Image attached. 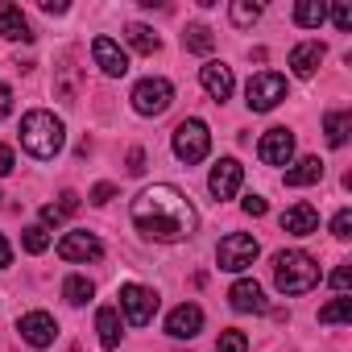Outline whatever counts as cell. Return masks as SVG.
<instances>
[{"label": "cell", "mask_w": 352, "mask_h": 352, "mask_svg": "<svg viewBox=\"0 0 352 352\" xmlns=\"http://www.w3.org/2000/svg\"><path fill=\"white\" fill-rule=\"evenodd\" d=\"M133 224H137L141 236L170 245V241H187L199 228V212L179 187L153 183L133 199Z\"/></svg>", "instance_id": "6da1fadb"}, {"label": "cell", "mask_w": 352, "mask_h": 352, "mask_svg": "<svg viewBox=\"0 0 352 352\" xmlns=\"http://www.w3.org/2000/svg\"><path fill=\"white\" fill-rule=\"evenodd\" d=\"M21 145L34 153V157H54L63 145H67V129H63V120L54 116V112H46V108H34V112H25V120H21Z\"/></svg>", "instance_id": "7a4b0ae2"}, {"label": "cell", "mask_w": 352, "mask_h": 352, "mask_svg": "<svg viewBox=\"0 0 352 352\" xmlns=\"http://www.w3.org/2000/svg\"><path fill=\"white\" fill-rule=\"evenodd\" d=\"M274 286L282 294H311L319 286V265L311 253L302 249H290V253H278L274 257Z\"/></svg>", "instance_id": "3957f363"}, {"label": "cell", "mask_w": 352, "mask_h": 352, "mask_svg": "<svg viewBox=\"0 0 352 352\" xmlns=\"http://www.w3.org/2000/svg\"><path fill=\"white\" fill-rule=\"evenodd\" d=\"M208 149H212V133H208L204 120L191 116V120H183L179 129H174V157H179V162L195 166V162L208 157Z\"/></svg>", "instance_id": "277c9868"}, {"label": "cell", "mask_w": 352, "mask_h": 352, "mask_svg": "<svg viewBox=\"0 0 352 352\" xmlns=\"http://www.w3.org/2000/svg\"><path fill=\"white\" fill-rule=\"evenodd\" d=\"M257 253H261V245H257L249 232H228V236L220 241V249H216V261H220V270L241 274V270H249V265L257 261Z\"/></svg>", "instance_id": "5b68a950"}, {"label": "cell", "mask_w": 352, "mask_h": 352, "mask_svg": "<svg viewBox=\"0 0 352 352\" xmlns=\"http://www.w3.org/2000/svg\"><path fill=\"white\" fill-rule=\"evenodd\" d=\"M116 298H120L116 311H124V319H129L133 327H145V323L153 319V311H157V290H149V286H141V282H124Z\"/></svg>", "instance_id": "8992f818"}, {"label": "cell", "mask_w": 352, "mask_h": 352, "mask_svg": "<svg viewBox=\"0 0 352 352\" xmlns=\"http://www.w3.org/2000/svg\"><path fill=\"white\" fill-rule=\"evenodd\" d=\"M282 100H286V79L274 75V71L253 75L249 87H245V104H249V112H270V108H278Z\"/></svg>", "instance_id": "52a82bcc"}, {"label": "cell", "mask_w": 352, "mask_h": 352, "mask_svg": "<svg viewBox=\"0 0 352 352\" xmlns=\"http://www.w3.org/2000/svg\"><path fill=\"white\" fill-rule=\"evenodd\" d=\"M170 104H174L170 79H141V83L133 87V108H137L141 116H162Z\"/></svg>", "instance_id": "ba28073f"}, {"label": "cell", "mask_w": 352, "mask_h": 352, "mask_svg": "<svg viewBox=\"0 0 352 352\" xmlns=\"http://www.w3.org/2000/svg\"><path fill=\"white\" fill-rule=\"evenodd\" d=\"M241 183H245V166H241L236 157H220V162L212 166V174H208V191H212L216 199H232V195L241 191Z\"/></svg>", "instance_id": "9c48e42d"}, {"label": "cell", "mask_w": 352, "mask_h": 352, "mask_svg": "<svg viewBox=\"0 0 352 352\" xmlns=\"http://www.w3.org/2000/svg\"><path fill=\"white\" fill-rule=\"evenodd\" d=\"M257 157L265 162V166H290V157H294V133L290 129H270L265 137H261V145H257Z\"/></svg>", "instance_id": "30bf717a"}, {"label": "cell", "mask_w": 352, "mask_h": 352, "mask_svg": "<svg viewBox=\"0 0 352 352\" xmlns=\"http://www.w3.org/2000/svg\"><path fill=\"white\" fill-rule=\"evenodd\" d=\"M17 331H21L25 344H34V348H50L54 336H58V323H54V315H46V311H30V315L17 319Z\"/></svg>", "instance_id": "8fae6325"}, {"label": "cell", "mask_w": 352, "mask_h": 352, "mask_svg": "<svg viewBox=\"0 0 352 352\" xmlns=\"http://www.w3.org/2000/svg\"><path fill=\"white\" fill-rule=\"evenodd\" d=\"M199 331H204V311L195 302H183L166 315V336H174V340H195Z\"/></svg>", "instance_id": "7c38bea8"}, {"label": "cell", "mask_w": 352, "mask_h": 352, "mask_svg": "<svg viewBox=\"0 0 352 352\" xmlns=\"http://www.w3.org/2000/svg\"><path fill=\"white\" fill-rule=\"evenodd\" d=\"M91 58H96V67H100L104 75H112V79H120V75L129 71V54H124L120 42H112L108 34H100V38L91 42Z\"/></svg>", "instance_id": "4fadbf2b"}, {"label": "cell", "mask_w": 352, "mask_h": 352, "mask_svg": "<svg viewBox=\"0 0 352 352\" xmlns=\"http://www.w3.org/2000/svg\"><path fill=\"white\" fill-rule=\"evenodd\" d=\"M58 257L63 261H100L104 257V245L91 232H67L58 241Z\"/></svg>", "instance_id": "5bb4252c"}, {"label": "cell", "mask_w": 352, "mask_h": 352, "mask_svg": "<svg viewBox=\"0 0 352 352\" xmlns=\"http://www.w3.org/2000/svg\"><path fill=\"white\" fill-rule=\"evenodd\" d=\"M199 83H204V91L216 100V104H224L228 96H232V67H224V63H208L204 71H199Z\"/></svg>", "instance_id": "9a60e30c"}, {"label": "cell", "mask_w": 352, "mask_h": 352, "mask_svg": "<svg viewBox=\"0 0 352 352\" xmlns=\"http://www.w3.org/2000/svg\"><path fill=\"white\" fill-rule=\"evenodd\" d=\"M282 232H290V236H311V232H319V212H315L311 204L286 208V212H282Z\"/></svg>", "instance_id": "2e32d148"}, {"label": "cell", "mask_w": 352, "mask_h": 352, "mask_svg": "<svg viewBox=\"0 0 352 352\" xmlns=\"http://www.w3.org/2000/svg\"><path fill=\"white\" fill-rule=\"evenodd\" d=\"M323 46L319 42H298L294 50H290V71L298 75V79H311L315 71H319V63H323Z\"/></svg>", "instance_id": "e0dca14e"}, {"label": "cell", "mask_w": 352, "mask_h": 352, "mask_svg": "<svg viewBox=\"0 0 352 352\" xmlns=\"http://www.w3.org/2000/svg\"><path fill=\"white\" fill-rule=\"evenodd\" d=\"M0 38H9V42H34V30H30L25 13L17 5H0Z\"/></svg>", "instance_id": "ac0fdd59"}, {"label": "cell", "mask_w": 352, "mask_h": 352, "mask_svg": "<svg viewBox=\"0 0 352 352\" xmlns=\"http://www.w3.org/2000/svg\"><path fill=\"white\" fill-rule=\"evenodd\" d=\"M228 302H232V311H265V294H261V286L253 278H241L228 290Z\"/></svg>", "instance_id": "d6986e66"}, {"label": "cell", "mask_w": 352, "mask_h": 352, "mask_svg": "<svg viewBox=\"0 0 352 352\" xmlns=\"http://www.w3.org/2000/svg\"><path fill=\"white\" fill-rule=\"evenodd\" d=\"M96 331H100V344H104V348H116L120 336H124V331H120V311H116V307H100V311H96Z\"/></svg>", "instance_id": "ffe728a7"}, {"label": "cell", "mask_w": 352, "mask_h": 352, "mask_svg": "<svg viewBox=\"0 0 352 352\" xmlns=\"http://www.w3.org/2000/svg\"><path fill=\"white\" fill-rule=\"evenodd\" d=\"M319 179H323V162H319V157H302L298 166L286 170V187H311V183H319Z\"/></svg>", "instance_id": "44dd1931"}, {"label": "cell", "mask_w": 352, "mask_h": 352, "mask_svg": "<svg viewBox=\"0 0 352 352\" xmlns=\"http://www.w3.org/2000/svg\"><path fill=\"white\" fill-rule=\"evenodd\" d=\"M323 21H327V5H323V0H298V5H294V25L319 30Z\"/></svg>", "instance_id": "7402d4cb"}, {"label": "cell", "mask_w": 352, "mask_h": 352, "mask_svg": "<svg viewBox=\"0 0 352 352\" xmlns=\"http://www.w3.org/2000/svg\"><path fill=\"white\" fill-rule=\"evenodd\" d=\"M323 133H327V145H344L348 141V133H352V116L348 112H327L323 116Z\"/></svg>", "instance_id": "603a6c76"}, {"label": "cell", "mask_w": 352, "mask_h": 352, "mask_svg": "<svg viewBox=\"0 0 352 352\" xmlns=\"http://www.w3.org/2000/svg\"><path fill=\"white\" fill-rule=\"evenodd\" d=\"M124 38H129V46H133L137 54H153V50L162 46V38H157L149 25H141V21H137V25H129V30H124Z\"/></svg>", "instance_id": "cb8c5ba5"}, {"label": "cell", "mask_w": 352, "mask_h": 352, "mask_svg": "<svg viewBox=\"0 0 352 352\" xmlns=\"http://www.w3.org/2000/svg\"><path fill=\"white\" fill-rule=\"evenodd\" d=\"M183 46H187L191 54H212V50H216V38H212L208 25H187V30H183Z\"/></svg>", "instance_id": "d4e9b609"}, {"label": "cell", "mask_w": 352, "mask_h": 352, "mask_svg": "<svg viewBox=\"0 0 352 352\" xmlns=\"http://www.w3.org/2000/svg\"><path fill=\"white\" fill-rule=\"evenodd\" d=\"M91 294H96V286H91V282H87L83 274H71V278L63 282V298H67L71 307H83V302H87Z\"/></svg>", "instance_id": "484cf974"}, {"label": "cell", "mask_w": 352, "mask_h": 352, "mask_svg": "<svg viewBox=\"0 0 352 352\" xmlns=\"http://www.w3.org/2000/svg\"><path fill=\"white\" fill-rule=\"evenodd\" d=\"M348 319H352V298L348 294H340L327 307H319V323H348Z\"/></svg>", "instance_id": "4316f807"}, {"label": "cell", "mask_w": 352, "mask_h": 352, "mask_svg": "<svg viewBox=\"0 0 352 352\" xmlns=\"http://www.w3.org/2000/svg\"><path fill=\"white\" fill-rule=\"evenodd\" d=\"M228 17H232V25H236V30H249V25L261 17V9H257V5H249V0H232V5H228Z\"/></svg>", "instance_id": "83f0119b"}, {"label": "cell", "mask_w": 352, "mask_h": 352, "mask_svg": "<svg viewBox=\"0 0 352 352\" xmlns=\"http://www.w3.org/2000/svg\"><path fill=\"white\" fill-rule=\"evenodd\" d=\"M21 245H25V253H34V257H38V253H46V249H50V232H46L42 224H30V228H25V236H21Z\"/></svg>", "instance_id": "f1b7e54d"}, {"label": "cell", "mask_w": 352, "mask_h": 352, "mask_svg": "<svg viewBox=\"0 0 352 352\" xmlns=\"http://www.w3.org/2000/svg\"><path fill=\"white\" fill-rule=\"evenodd\" d=\"M216 352H249V336H245V331H236V327H228V331H220Z\"/></svg>", "instance_id": "f546056e"}, {"label": "cell", "mask_w": 352, "mask_h": 352, "mask_svg": "<svg viewBox=\"0 0 352 352\" xmlns=\"http://www.w3.org/2000/svg\"><path fill=\"white\" fill-rule=\"evenodd\" d=\"M331 236H336V241H348V236H352V212H336V220H331Z\"/></svg>", "instance_id": "4dcf8cb0"}, {"label": "cell", "mask_w": 352, "mask_h": 352, "mask_svg": "<svg viewBox=\"0 0 352 352\" xmlns=\"http://www.w3.org/2000/svg\"><path fill=\"white\" fill-rule=\"evenodd\" d=\"M54 208H58V216H63V220H67V216H75V212H79V195H75V191H63V195H58V204H54Z\"/></svg>", "instance_id": "1f68e13d"}, {"label": "cell", "mask_w": 352, "mask_h": 352, "mask_svg": "<svg viewBox=\"0 0 352 352\" xmlns=\"http://www.w3.org/2000/svg\"><path fill=\"white\" fill-rule=\"evenodd\" d=\"M331 21H336V30L348 34V30H352V5H336V9H331Z\"/></svg>", "instance_id": "d6a6232c"}, {"label": "cell", "mask_w": 352, "mask_h": 352, "mask_svg": "<svg viewBox=\"0 0 352 352\" xmlns=\"http://www.w3.org/2000/svg\"><path fill=\"white\" fill-rule=\"evenodd\" d=\"M241 208H245V216H253V220H257V216H265V212H270V204H265V199H261V195H245V204H241Z\"/></svg>", "instance_id": "836d02e7"}, {"label": "cell", "mask_w": 352, "mask_h": 352, "mask_svg": "<svg viewBox=\"0 0 352 352\" xmlns=\"http://www.w3.org/2000/svg\"><path fill=\"white\" fill-rule=\"evenodd\" d=\"M112 195H116V187H112V183H96V187H91V204H100V208H104Z\"/></svg>", "instance_id": "e575fe53"}, {"label": "cell", "mask_w": 352, "mask_h": 352, "mask_svg": "<svg viewBox=\"0 0 352 352\" xmlns=\"http://www.w3.org/2000/svg\"><path fill=\"white\" fill-rule=\"evenodd\" d=\"M331 286H336L340 294H348V286H352V270H348V265H340V270L331 274Z\"/></svg>", "instance_id": "d590c367"}, {"label": "cell", "mask_w": 352, "mask_h": 352, "mask_svg": "<svg viewBox=\"0 0 352 352\" xmlns=\"http://www.w3.org/2000/svg\"><path fill=\"white\" fill-rule=\"evenodd\" d=\"M129 174H145V149H129Z\"/></svg>", "instance_id": "8d00e7d4"}, {"label": "cell", "mask_w": 352, "mask_h": 352, "mask_svg": "<svg viewBox=\"0 0 352 352\" xmlns=\"http://www.w3.org/2000/svg\"><path fill=\"white\" fill-rule=\"evenodd\" d=\"M13 112V87L9 83H0V120H5Z\"/></svg>", "instance_id": "74e56055"}, {"label": "cell", "mask_w": 352, "mask_h": 352, "mask_svg": "<svg viewBox=\"0 0 352 352\" xmlns=\"http://www.w3.org/2000/svg\"><path fill=\"white\" fill-rule=\"evenodd\" d=\"M9 170H13V149H9V145H0V179H5Z\"/></svg>", "instance_id": "f35d334b"}, {"label": "cell", "mask_w": 352, "mask_h": 352, "mask_svg": "<svg viewBox=\"0 0 352 352\" xmlns=\"http://www.w3.org/2000/svg\"><path fill=\"white\" fill-rule=\"evenodd\" d=\"M9 261H13V249H9L5 232H0V270H9Z\"/></svg>", "instance_id": "ab89813d"}, {"label": "cell", "mask_w": 352, "mask_h": 352, "mask_svg": "<svg viewBox=\"0 0 352 352\" xmlns=\"http://www.w3.org/2000/svg\"><path fill=\"white\" fill-rule=\"evenodd\" d=\"M46 13H67V0H42Z\"/></svg>", "instance_id": "60d3db41"}]
</instances>
